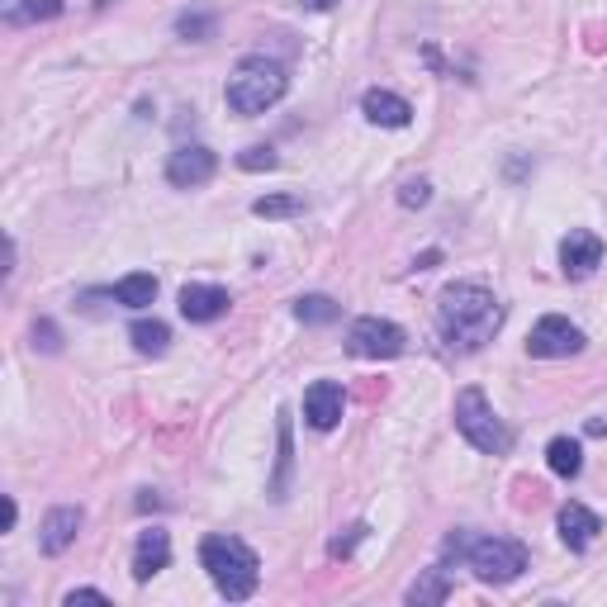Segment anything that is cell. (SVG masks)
<instances>
[{
  "label": "cell",
  "mask_w": 607,
  "mask_h": 607,
  "mask_svg": "<svg viewBox=\"0 0 607 607\" xmlns=\"http://www.w3.org/2000/svg\"><path fill=\"white\" fill-rule=\"evenodd\" d=\"M285 91H290V71L280 62H271V57H242L233 67V77H228V110L242 114V119H252V114H266L271 105H280Z\"/></svg>",
  "instance_id": "obj_3"
},
{
  "label": "cell",
  "mask_w": 607,
  "mask_h": 607,
  "mask_svg": "<svg viewBox=\"0 0 607 607\" xmlns=\"http://www.w3.org/2000/svg\"><path fill=\"white\" fill-rule=\"evenodd\" d=\"M432 199V185L427 181H403V191H399V205L403 209H423Z\"/></svg>",
  "instance_id": "obj_26"
},
{
  "label": "cell",
  "mask_w": 607,
  "mask_h": 607,
  "mask_svg": "<svg viewBox=\"0 0 607 607\" xmlns=\"http://www.w3.org/2000/svg\"><path fill=\"white\" fill-rule=\"evenodd\" d=\"M199 565L209 570L214 588L228 598V603H242L256 594V580H262V560L248 541L238 537H205L199 541Z\"/></svg>",
  "instance_id": "obj_2"
},
{
  "label": "cell",
  "mask_w": 607,
  "mask_h": 607,
  "mask_svg": "<svg viewBox=\"0 0 607 607\" xmlns=\"http://www.w3.org/2000/svg\"><path fill=\"white\" fill-rule=\"evenodd\" d=\"M238 167L242 171H276L280 157H276V148H262V142H256V148H248V152L238 157Z\"/></svg>",
  "instance_id": "obj_24"
},
{
  "label": "cell",
  "mask_w": 607,
  "mask_h": 607,
  "mask_svg": "<svg viewBox=\"0 0 607 607\" xmlns=\"http://www.w3.org/2000/svg\"><path fill=\"white\" fill-rule=\"evenodd\" d=\"M446 546H451L456 556H466V565L480 574L484 584H513L517 574L527 570V551L508 537H466V531H456Z\"/></svg>",
  "instance_id": "obj_4"
},
{
  "label": "cell",
  "mask_w": 607,
  "mask_h": 607,
  "mask_svg": "<svg viewBox=\"0 0 607 607\" xmlns=\"http://www.w3.org/2000/svg\"><path fill=\"white\" fill-rule=\"evenodd\" d=\"M171 565V537L162 527H148L138 531V546H134V580L148 584L152 574H162Z\"/></svg>",
  "instance_id": "obj_11"
},
{
  "label": "cell",
  "mask_w": 607,
  "mask_h": 607,
  "mask_svg": "<svg viewBox=\"0 0 607 607\" xmlns=\"http://www.w3.org/2000/svg\"><path fill=\"white\" fill-rule=\"evenodd\" d=\"M14 517H20V508H14V499H5V531L14 527Z\"/></svg>",
  "instance_id": "obj_29"
},
{
  "label": "cell",
  "mask_w": 607,
  "mask_h": 607,
  "mask_svg": "<svg viewBox=\"0 0 607 607\" xmlns=\"http://www.w3.org/2000/svg\"><path fill=\"white\" fill-rule=\"evenodd\" d=\"M114 299H119L124 309H148V304L157 299V280L148 276V271H134V276H124L119 285H114Z\"/></svg>",
  "instance_id": "obj_18"
},
{
  "label": "cell",
  "mask_w": 607,
  "mask_h": 607,
  "mask_svg": "<svg viewBox=\"0 0 607 607\" xmlns=\"http://www.w3.org/2000/svg\"><path fill=\"white\" fill-rule=\"evenodd\" d=\"M62 14V0H14L5 20L10 24H43V20H57Z\"/></svg>",
  "instance_id": "obj_20"
},
{
  "label": "cell",
  "mask_w": 607,
  "mask_h": 607,
  "mask_svg": "<svg viewBox=\"0 0 607 607\" xmlns=\"http://www.w3.org/2000/svg\"><path fill=\"white\" fill-rule=\"evenodd\" d=\"M81 531V508H53L43 517V551L48 556H62Z\"/></svg>",
  "instance_id": "obj_15"
},
{
  "label": "cell",
  "mask_w": 607,
  "mask_h": 607,
  "mask_svg": "<svg viewBox=\"0 0 607 607\" xmlns=\"http://www.w3.org/2000/svg\"><path fill=\"white\" fill-rule=\"evenodd\" d=\"M34 337H43V352H57V346H62V342H57V328L53 323H38Z\"/></svg>",
  "instance_id": "obj_27"
},
{
  "label": "cell",
  "mask_w": 607,
  "mask_h": 607,
  "mask_svg": "<svg viewBox=\"0 0 607 607\" xmlns=\"http://www.w3.org/2000/svg\"><path fill=\"white\" fill-rule=\"evenodd\" d=\"M337 313H342V309H337V304H332L328 295H304V299L295 304V318H299V323H313V328L332 323Z\"/></svg>",
  "instance_id": "obj_21"
},
{
  "label": "cell",
  "mask_w": 607,
  "mask_h": 607,
  "mask_svg": "<svg viewBox=\"0 0 607 607\" xmlns=\"http://www.w3.org/2000/svg\"><path fill=\"white\" fill-rule=\"evenodd\" d=\"M228 290H219V285H185L181 290V313L191 318V323H214V318L228 313Z\"/></svg>",
  "instance_id": "obj_14"
},
{
  "label": "cell",
  "mask_w": 607,
  "mask_h": 607,
  "mask_svg": "<svg viewBox=\"0 0 607 607\" xmlns=\"http://www.w3.org/2000/svg\"><path fill=\"white\" fill-rule=\"evenodd\" d=\"M337 0H304V10H332Z\"/></svg>",
  "instance_id": "obj_30"
},
{
  "label": "cell",
  "mask_w": 607,
  "mask_h": 607,
  "mask_svg": "<svg viewBox=\"0 0 607 607\" xmlns=\"http://www.w3.org/2000/svg\"><path fill=\"white\" fill-rule=\"evenodd\" d=\"M456 427H460V437L484 456H503L513 446L508 423L494 413V403H489L480 389H460L456 394Z\"/></svg>",
  "instance_id": "obj_5"
},
{
  "label": "cell",
  "mask_w": 607,
  "mask_h": 607,
  "mask_svg": "<svg viewBox=\"0 0 607 607\" xmlns=\"http://www.w3.org/2000/svg\"><path fill=\"white\" fill-rule=\"evenodd\" d=\"M560 541L570 546V551H588V546L598 541V531H603V523H598V513H588L584 503H565L560 508Z\"/></svg>",
  "instance_id": "obj_12"
},
{
  "label": "cell",
  "mask_w": 607,
  "mask_h": 607,
  "mask_svg": "<svg viewBox=\"0 0 607 607\" xmlns=\"http://www.w3.org/2000/svg\"><path fill=\"white\" fill-rule=\"evenodd\" d=\"M360 114H366L370 124H380V128H409L413 105L403 95H394V91H366V95H360Z\"/></svg>",
  "instance_id": "obj_13"
},
{
  "label": "cell",
  "mask_w": 607,
  "mask_h": 607,
  "mask_svg": "<svg viewBox=\"0 0 607 607\" xmlns=\"http://www.w3.org/2000/svg\"><path fill=\"white\" fill-rule=\"evenodd\" d=\"M176 34H185V38H209L214 34V20H209V14H181Z\"/></svg>",
  "instance_id": "obj_25"
},
{
  "label": "cell",
  "mask_w": 607,
  "mask_h": 607,
  "mask_svg": "<svg viewBox=\"0 0 607 607\" xmlns=\"http://www.w3.org/2000/svg\"><path fill=\"white\" fill-rule=\"evenodd\" d=\"M527 352L531 356H541V360H560V356H574V352H584V332L570 323V318H560V313H546L537 328H531V337H527Z\"/></svg>",
  "instance_id": "obj_7"
},
{
  "label": "cell",
  "mask_w": 607,
  "mask_h": 607,
  "mask_svg": "<svg viewBox=\"0 0 607 607\" xmlns=\"http://www.w3.org/2000/svg\"><path fill=\"white\" fill-rule=\"evenodd\" d=\"M503 323V304L494 290L474 280H456L446 285L442 299H437V328L451 352H480V346L494 337Z\"/></svg>",
  "instance_id": "obj_1"
},
{
  "label": "cell",
  "mask_w": 607,
  "mask_h": 607,
  "mask_svg": "<svg viewBox=\"0 0 607 607\" xmlns=\"http://www.w3.org/2000/svg\"><path fill=\"white\" fill-rule=\"evenodd\" d=\"M67 603L71 607H77V603H105V594H100V588H71Z\"/></svg>",
  "instance_id": "obj_28"
},
{
  "label": "cell",
  "mask_w": 607,
  "mask_h": 607,
  "mask_svg": "<svg viewBox=\"0 0 607 607\" xmlns=\"http://www.w3.org/2000/svg\"><path fill=\"white\" fill-rule=\"evenodd\" d=\"M214 171H219V157H214L209 148H176L167 162V181L176 185V191H195V185H205Z\"/></svg>",
  "instance_id": "obj_9"
},
{
  "label": "cell",
  "mask_w": 607,
  "mask_h": 607,
  "mask_svg": "<svg viewBox=\"0 0 607 607\" xmlns=\"http://www.w3.org/2000/svg\"><path fill=\"white\" fill-rule=\"evenodd\" d=\"M256 219H295V214H304V199L299 195H262L252 205Z\"/></svg>",
  "instance_id": "obj_22"
},
{
  "label": "cell",
  "mask_w": 607,
  "mask_h": 607,
  "mask_svg": "<svg viewBox=\"0 0 607 607\" xmlns=\"http://www.w3.org/2000/svg\"><path fill=\"white\" fill-rule=\"evenodd\" d=\"M342 409H346V394H342V385H332V380H318V385H309V394H304V417H309V427H318V432L337 427Z\"/></svg>",
  "instance_id": "obj_10"
},
{
  "label": "cell",
  "mask_w": 607,
  "mask_h": 607,
  "mask_svg": "<svg viewBox=\"0 0 607 607\" xmlns=\"http://www.w3.org/2000/svg\"><path fill=\"white\" fill-rule=\"evenodd\" d=\"M290 417L280 413V470H276V484H271V499H285V489H290Z\"/></svg>",
  "instance_id": "obj_23"
},
{
  "label": "cell",
  "mask_w": 607,
  "mask_h": 607,
  "mask_svg": "<svg viewBox=\"0 0 607 607\" xmlns=\"http://www.w3.org/2000/svg\"><path fill=\"white\" fill-rule=\"evenodd\" d=\"M560 266H565L570 280H584L603 266V238L588 233V228H570V238L560 242Z\"/></svg>",
  "instance_id": "obj_8"
},
{
  "label": "cell",
  "mask_w": 607,
  "mask_h": 607,
  "mask_svg": "<svg viewBox=\"0 0 607 607\" xmlns=\"http://www.w3.org/2000/svg\"><path fill=\"white\" fill-rule=\"evenodd\" d=\"M451 598V580H446V570H427L423 580H417L413 588H409V603H417V607H427V603H446Z\"/></svg>",
  "instance_id": "obj_19"
},
{
  "label": "cell",
  "mask_w": 607,
  "mask_h": 607,
  "mask_svg": "<svg viewBox=\"0 0 607 607\" xmlns=\"http://www.w3.org/2000/svg\"><path fill=\"white\" fill-rule=\"evenodd\" d=\"M346 352L360 360H394L403 352V328L389 318H356L346 332Z\"/></svg>",
  "instance_id": "obj_6"
},
{
  "label": "cell",
  "mask_w": 607,
  "mask_h": 607,
  "mask_svg": "<svg viewBox=\"0 0 607 607\" xmlns=\"http://www.w3.org/2000/svg\"><path fill=\"white\" fill-rule=\"evenodd\" d=\"M546 466H551L560 480H574V474L584 470V446L574 437H556L551 446H546Z\"/></svg>",
  "instance_id": "obj_16"
},
{
  "label": "cell",
  "mask_w": 607,
  "mask_h": 607,
  "mask_svg": "<svg viewBox=\"0 0 607 607\" xmlns=\"http://www.w3.org/2000/svg\"><path fill=\"white\" fill-rule=\"evenodd\" d=\"M128 337H134V346L142 356H162L171 346V328L162 323V318H138V323L128 328Z\"/></svg>",
  "instance_id": "obj_17"
}]
</instances>
